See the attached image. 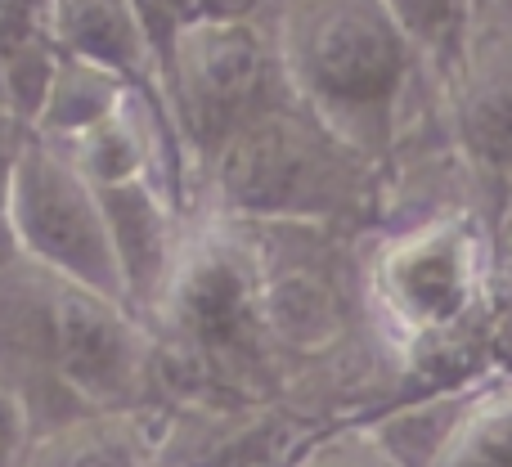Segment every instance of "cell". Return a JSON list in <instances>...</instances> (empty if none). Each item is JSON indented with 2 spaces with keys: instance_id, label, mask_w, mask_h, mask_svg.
Masks as SVG:
<instances>
[{
  "instance_id": "obj_14",
  "label": "cell",
  "mask_w": 512,
  "mask_h": 467,
  "mask_svg": "<svg viewBox=\"0 0 512 467\" xmlns=\"http://www.w3.org/2000/svg\"><path fill=\"white\" fill-rule=\"evenodd\" d=\"M292 467H405L396 463L378 441L373 432L355 418V423H342V427H324L306 450L297 454Z\"/></svg>"
},
{
  "instance_id": "obj_18",
  "label": "cell",
  "mask_w": 512,
  "mask_h": 467,
  "mask_svg": "<svg viewBox=\"0 0 512 467\" xmlns=\"http://www.w3.org/2000/svg\"><path fill=\"white\" fill-rule=\"evenodd\" d=\"M270 0H198V18H212V23H248L261 18Z\"/></svg>"
},
{
  "instance_id": "obj_10",
  "label": "cell",
  "mask_w": 512,
  "mask_h": 467,
  "mask_svg": "<svg viewBox=\"0 0 512 467\" xmlns=\"http://www.w3.org/2000/svg\"><path fill=\"white\" fill-rule=\"evenodd\" d=\"M50 23L63 54L95 59L135 86L162 95V63L135 0H50Z\"/></svg>"
},
{
  "instance_id": "obj_12",
  "label": "cell",
  "mask_w": 512,
  "mask_h": 467,
  "mask_svg": "<svg viewBox=\"0 0 512 467\" xmlns=\"http://www.w3.org/2000/svg\"><path fill=\"white\" fill-rule=\"evenodd\" d=\"M432 467H512V378L481 369Z\"/></svg>"
},
{
  "instance_id": "obj_19",
  "label": "cell",
  "mask_w": 512,
  "mask_h": 467,
  "mask_svg": "<svg viewBox=\"0 0 512 467\" xmlns=\"http://www.w3.org/2000/svg\"><path fill=\"white\" fill-rule=\"evenodd\" d=\"M495 261H499V288L512 297V194L504 198L495 221Z\"/></svg>"
},
{
  "instance_id": "obj_9",
  "label": "cell",
  "mask_w": 512,
  "mask_h": 467,
  "mask_svg": "<svg viewBox=\"0 0 512 467\" xmlns=\"http://www.w3.org/2000/svg\"><path fill=\"white\" fill-rule=\"evenodd\" d=\"M167 427L144 409H81L41 427L23 467H162Z\"/></svg>"
},
{
  "instance_id": "obj_6",
  "label": "cell",
  "mask_w": 512,
  "mask_h": 467,
  "mask_svg": "<svg viewBox=\"0 0 512 467\" xmlns=\"http://www.w3.org/2000/svg\"><path fill=\"white\" fill-rule=\"evenodd\" d=\"M5 238L14 243V252L45 270L131 301L99 185L77 167L68 144L45 140L36 131L27 135L14 162V180H9Z\"/></svg>"
},
{
  "instance_id": "obj_13",
  "label": "cell",
  "mask_w": 512,
  "mask_h": 467,
  "mask_svg": "<svg viewBox=\"0 0 512 467\" xmlns=\"http://www.w3.org/2000/svg\"><path fill=\"white\" fill-rule=\"evenodd\" d=\"M387 5L400 18V27L409 32V41L418 45V54L441 77L445 63L459 50L463 32H468V18L477 0H387Z\"/></svg>"
},
{
  "instance_id": "obj_17",
  "label": "cell",
  "mask_w": 512,
  "mask_h": 467,
  "mask_svg": "<svg viewBox=\"0 0 512 467\" xmlns=\"http://www.w3.org/2000/svg\"><path fill=\"white\" fill-rule=\"evenodd\" d=\"M32 126L23 117H14L9 108H0V234H5V203H9V180H14V162L23 153Z\"/></svg>"
},
{
  "instance_id": "obj_5",
  "label": "cell",
  "mask_w": 512,
  "mask_h": 467,
  "mask_svg": "<svg viewBox=\"0 0 512 467\" xmlns=\"http://www.w3.org/2000/svg\"><path fill=\"white\" fill-rule=\"evenodd\" d=\"M283 90L288 86L261 18L248 23L194 18L176 32L162 59V104L194 171ZM194 171H189V194H194Z\"/></svg>"
},
{
  "instance_id": "obj_8",
  "label": "cell",
  "mask_w": 512,
  "mask_h": 467,
  "mask_svg": "<svg viewBox=\"0 0 512 467\" xmlns=\"http://www.w3.org/2000/svg\"><path fill=\"white\" fill-rule=\"evenodd\" d=\"M99 198H104L108 234H113V252L126 279V297L149 319L180 261V243H185L194 207L158 176L99 185Z\"/></svg>"
},
{
  "instance_id": "obj_15",
  "label": "cell",
  "mask_w": 512,
  "mask_h": 467,
  "mask_svg": "<svg viewBox=\"0 0 512 467\" xmlns=\"http://www.w3.org/2000/svg\"><path fill=\"white\" fill-rule=\"evenodd\" d=\"M32 441H36L32 405L0 378V467H23Z\"/></svg>"
},
{
  "instance_id": "obj_4",
  "label": "cell",
  "mask_w": 512,
  "mask_h": 467,
  "mask_svg": "<svg viewBox=\"0 0 512 467\" xmlns=\"http://www.w3.org/2000/svg\"><path fill=\"white\" fill-rule=\"evenodd\" d=\"M243 225V221H239ZM256 252V319L279 360L319 364L369 333L355 238L328 225H248Z\"/></svg>"
},
{
  "instance_id": "obj_20",
  "label": "cell",
  "mask_w": 512,
  "mask_h": 467,
  "mask_svg": "<svg viewBox=\"0 0 512 467\" xmlns=\"http://www.w3.org/2000/svg\"><path fill=\"white\" fill-rule=\"evenodd\" d=\"M162 467H171V463H162Z\"/></svg>"
},
{
  "instance_id": "obj_11",
  "label": "cell",
  "mask_w": 512,
  "mask_h": 467,
  "mask_svg": "<svg viewBox=\"0 0 512 467\" xmlns=\"http://www.w3.org/2000/svg\"><path fill=\"white\" fill-rule=\"evenodd\" d=\"M131 95L135 81H126L122 72L104 68L95 59H81V54H59L41 108L32 113V131L45 140L72 144L86 131H95L99 122H108L113 113H122Z\"/></svg>"
},
{
  "instance_id": "obj_16",
  "label": "cell",
  "mask_w": 512,
  "mask_h": 467,
  "mask_svg": "<svg viewBox=\"0 0 512 467\" xmlns=\"http://www.w3.org/2000/svg\"><path fill=\"white\" fill-rule=\"evenodd\" d=\"M135 9H140V23L149 32L153 50H158V63L167 59L180 27L198 18V0H135Z\"/></svg>"
},
{
  "instance_id": "obj_2",
  "label": "cell",
  "mask_w": 512,
  "mask_h": 467,
  "mask_svg": "<svg viewBox=\"0 0 512 467\" xmlns=\"http://www.w3.org/2000/svg\"><path fill=\"white\" fill-rule=\"evenodd\" d=\"M261 23L283 86L382 167L414 144L450 140L441 77L387 0H270Z\"/></svg>"
},
{
  "instance_id": "obj_7",
  "label": "cell",
  "mask_w": 512,
  "mask_h": 467,
  "mask_svg": "<svg viewBox=\"0 0 512 467\" xmlns=\"http://www.w3.org/2000/svg\"><path fill=\"white\" fill-rule=\"evenodd\" d=\"M441 122L450 144L512 194V0H477L454 59L441 72Z\"/></svg>"
},
{
  "instance_id": "obj_1",
  "label": "cell",
  "mask_w": 512,
  "mask_h": 467,
  "mask_svg": "<svg viewBox=\"0 0 512 467\" xmlns=\"http://www.w3.org/2000/svg\"><path fill=\"white\" fill-rule=\"evenodd\" d=\"M369 333L405 378L427 387L486 369V328L499 301L495 221L423 212L378 221L355 238Z\"/></svg>"
},
{
  "instance_id": "obj_3",
  "label": "cell",
  "mask_w": 512,
  "mask_h": 467,
  "mask_svg": "<svg viewBox=\"0 0 512 467\" xmlns=\"http://www.w3.org/2000/svg\"><path fill=\"white\" fill-rule=\"evenodd\" d=\"M382 185L387 167L378 158L283 90L194 171V207L243 225H328L364 234L378 221Z\"/></svg>"
}]
</instances>
